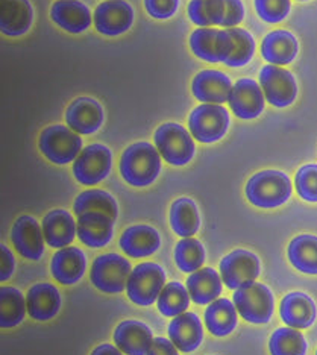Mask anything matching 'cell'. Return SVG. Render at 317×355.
Returning a JSON list of instances; mask_svg holds the SVG:
<instances>
[{
  "label": "cell",
  "mask_w": 317,
  "mask_h": 355,
  "mask_svg": "<svg viewBox=\"0 0 317 355\" xmlns=\"http://www.w3.org/2000/svg\"><path fill=\"white\" fill-rule=\"evenodd\" d=\"M29 316L38 322L53 319L61 309L60 290L51 282H38L32 286L26 295Z\"/></svg>",
  "instance_id": "obj_25"
},
{
  "label": "cell",
  "mask_w": 317,
  "mask_h": 355,
  "mask_svg": "<svg viewBox=\"0 0 317 355\" xmlns=\"http://www.w3.org/2000/svg\"><path fill=\"white\" fill-rule=\"evenodd\" d=\"M296 191L307 202H317V164L302 166L296 173Z\"/></svg>",
  "instance_id": "obj_40"
},
{
  "label": "cell",
  "mask_w": 317,
  "mask_h": 355,
  "mask_svg": "<svg viewBox=\"0 0 317 355\" xmlns=\"http://www.w3.org/2000/svg\"><path fill=\"white\" fill-rule=\"evenodd\" d=\"M175 263L184 273H193L205 263V249L196 239H182L175 248Z\"/></svg>",
  "instance_id": "obj_38"
},
{
  "label": "cell",
  "mask_w": 317,
  "mask_h": 355,
  "mask_svg": "<svg viewBox=\"0 0 317 355\" xmlns=\"http://www.w3.org/2000/svg\"><path fill=\"white\" fill-rule=\"evenodd\" d=\"M308 345L305 337L296 328H280L271 337L269 351L272 355H305Z\"/></svg>",
  "instance_id": "obj_37"
},
{
  "label": "cell",
  "mask_w": 317,
  "mask_h": 355,
  "mask_svg": "<svg viewBox=\"0 0 317 355\" xmlns=\"http://www.w3.org/2000/svg\"><path fill=\"white\" fill-rule=\"evenodd\" d=\"M170 227L180 237L189 239L200 228V216L196 202L190 198H180L170 207Z\"/></svg>",
  "instance_id": "obj_31"
},
{
  "label": "cell",
  "mask_w": 317,
  "mask_h": 355,
  "mask_svg": "<svg viewBox=\"0 0 317 355\" xmlns=\"http://www.w3.org/2000/svg\"><path fill=\"white\" fill-rule=\"evenodd\" d=\"M298 2H307V0H298Z\"/></svg>",
  "instance_id": "obj_47"
},
{
  "label": "cell",
  "mask_w": 317,
  "mask_h": 355,
  "mask_svg": "<svg viewBox=\"0 0 317 355\" xmlns=\"http://www.w3.org/2000/svg\"><path fill=\"white\" fill-rule=\"evenodd\" d=\"M187 12L196 26H223L226 17V0H191L189 8H187Z\"/></svg>",
  "instance_id": "obj_35"
},
{
  "label": "cell",
  "mask_w": 317,
  "mask_h": 355,
  "mask_svg": "<svg viewBox=\"0 0 317 355\" xmlns=\"http://www.w3.org/2000/svg\"><path fill=\"white\" fill-rule=\"evenodd\" d=\"M232 83L223 71L204 70L194 76L191 83L193 96L204 103L222 105L230 101Z\"/></svg>",
  "instance_id": "obj_17"
},
{
  "label": "cell",
  "mask_w": 317,
  "mask_h": 355,
  "mask_svg": "<svg viewBox=\"0 0 317 355\" xmlns=\"http://www.w3.org/2000/svg\"><path fill=\"white\" fill-rule=\"evenodd\" d=\"M230 128V112L222 105L204 103L191 111L189 129L194 140L204 144L222 140Z\"/></svg>",
  "instance_id": "obj_8"
},
{
  "label": "cell",
  "mask_w": 317,
  "mask_h": 355,
  "mask_svg": "<svg viewBox=\"0 0 317 355\" xmlns=\"http://www.w3.org/2000/svg\"><path fill=\"white\" fill-rule=\"evenodd\" d=\"M94 26L107 37H117L132 28L134 10L126 0H105L94 11Z\"/></svg>",
  "instance_id": "obj_13"
},
{
  "label": "cell",
  "mask_w": 317,
  "mask_h": 355,
  "mask_svg": "<svg viewBox=\"0 0 317 355\" xmlns=\"http://www.w3.org/2000/svg\"><path fill=\"white\" fill-rule=\"evenodd\" d=\"M105 112L102 105L92 98H78L73 101L66 111L67 126L83 135H90L99 131L103 125Z\"/></svg>",
  "instance_id": "obj_16"
},
{
  "label": "cell",
  "mask_w": 317,
  "mask_h": 355,
  "mask_svg": "<svg viewBox=\"0 0 317 355\" xmlns=\"http://www.w3.org/2000/svg\"><path fill=\"white\" fill-rule=\"evenodd\" d=\"M114 343L126 355H148L153 343L151 328L140 320H123L114 331Z\"/></svg>",
  "instance_id": "obj_18"
},
{
  "label": "cell",
  "mask_w": 317,
  "mask_h": 355,
  "mask_svg": "<svg viewBox=\"0 0 317 355\" xmlns=\"http://www.w3.org/2000/svg\"><path fill=\"white\" fill-rule=\"evenodd\" d=\"M169 338L181 352H194L204 340L202 322L194 313L185 311L169 324Z\"/></svg>",
  "instance_id": "obj_21"
},
{
  "label": "cell",
  "mask_w": 317,
  "mask_h": 355,
  "mask_svg": "<svg viewBox=\"0 0 317 355\" xmlns=\"http://www.w3.org/2000/svg\"><path fill=\"white\" fill-rule=\"evenodd\" d=\"M34 21L29 0H0V31L8 37H22Z\"/></svg>",
  "instance_id": "obj_23"
},
{
  "label": "cell",
  "mask_w": 317,
  "mask_h": 355,
  "mask_svg": "<svg viewBox=\"0 0 317 355\" xmlns=\"http://www.w3.org/2000/svg\"><path fill=\"white\" fill-rule=\"evenodd\" d=\"M316 355H317V352H316Z\"/></svg>",
  "instance_id": "obj_48"
},
{
  "label": "cell",
  "mask_w": 317,
  "mask_h": 355,
  "mask_svg": "<svg viewBox=\"0 0 317 355\" xmlns=\"http://www.w3.org/2000/svg\"><path fill=\"white\" fill-rule=\"evenodd\" d=\"M116 220L102 213H84L78 216V239L88 248H105L114 236Z\"/></svg>",
  "instance_id": "obj_22"
},
{
  "label": "cell",
  "mask_w": 317,
  "mask_h": 355,
  "mask_svg": "<svg viewBox=\"0 0 317 355\" xmlns=\"http://www.w3.org/2000/svg\"><path fill=\"white\" fill-rule=\"evenodd\" d=\"M180 349L176 348L175 343L166 337H155L148 355H180Z\"/></svg>",
  "instance_id": "obj_45"
},
{
  "label": "cell",
  "mask_w": 317,
  "mask_h": 355,
  "mask_svg": "<svg viewBox=\"0 0 317 355\" xmlns=\"http://www.w3.org/2000/svg\"><path fill=\"white\" fill-rule=\"evenodd\" d=\"M232 37L234 47L230 58L225 61L228 67H243L252 60L255 53V42L248 31L241 28H230L228 29Z\"/></svg>",
  "instance_id": "obj_39"
},
{
  "label": "cell",
  "mask_w": 317,
  "mask_h": 355,
  "mask_svg": "<svg viewBox=\"0 0 317 355\" xmlns=\"http://www.w3.org/2000/svg\"><path fill=\"white\" fill-rule=\"evenodd\" d=\"M144 8L151 17L166 20L176 14L180 0H144Z\"/></svg>",
  "instance_id": "obj_42"
},
{
  "label": "cell",
  "mask_w": 317,
  "mask_h": 355,
  "mask_svg": "<svg viewBox=\"0 0 317 355\" xmlns=\"http://www.w3.org/2000/svg\"><path fill=\"white\" fill-rule=\"evenodd\" d=\"M153 140L162 159L170 166H187L196 153L193 135L180 123L161 125L155 131Z\"/></svg>",
  "instance_id": "obj_4"
},
{
  "label": "cell",
  "mask_w": 317,
  "mask_h": 355,
  "mask_svg": "<svg viewBox=\"0 0 317 355\" xmlns=\"http://www.w3.org/2000/svg\"><path fill=\"white\" fill-rule=\"evenodd\" d=\"M42 227L46 243L55 249L67 248L78 234V225L66 209L49 211L44 216Z\"/></svg>",
  "instance_id": "obj_26"
},
{
  "label": "cell",
  "mask_w": 317,
  "mask_h": 355,
  "mask_svg": "<svg viewBox=\"0 0 317 355\" xmlns=\"http://www.w3.org/2000/svg\"><path fill=\"white\" fill-rule=\"evenodd\" d=\"M290 0H255V10L259 19L267 23H280L290 12Z\"/></svg>",
  "instance_id": "obj_41"
},
{
  "label": "cell",
  "mask_w": 317,
  "mask_h": 355,
  "mask_svg": "<svg viewBox=\"0 0 317 355\" xmlns=\"http://www.w3.org/2000/svg\"><path fill=\"white\" fill-rule=\"evenodd\" d=\"M280 314L284 324H287L290 328L307 329L314 324L317 309L310 296L295 292L284 297L280 306Z\"/></svg>",
  "instance_id": "obj_27"
},
{
  "label": "cell",
  "mask_w": 317,
  "mask_h": 355,
  "mask_svg": "<svg viewBox=\"0 0 317 355\" xmlns=\"http://www.w3.org/2000/svg\"><path fill=\"white\" fill-rule=\"evenodd\" d=\"M166 286V272L157 263H142L132 269L126 286L129 301L140 306H151Z\"/></svg>",
  "instance_id": "obj_7"
},
{
  "label": "cell",
  "mask_w": 317,
  "mask_h": 355,
  "mask_svg": "<svg viewBox=\"0 0 317 355\" xmlns=\"http://www.w3.org/2000/svg\"><path fill=\"white\" fill-rule=\"evenodd\" d=\"M190 293L181 282L173 281L164 286L158 297V311L166 318H176L185 313L190 305Z\"/></svg>",
  "instance_id": "obj_36"
},
{
  "label": "cell",
  "mask_w": 317,
  "mask_h": 355,
  "mask_svg": "<svg viewBox=\"0 0 317 355\" xmlns=\"http://www.w3.org/2000/svg\"><path fill=\"white\" fill-rule=\"evenodd\" d=\"M73 211H75L76 216L84 213H102L117 220L119 205L117 200L108 191L93 189L80 193L75 204H73Z\"/></svg>",
  "instance_id": "obj_34"
},
{
  "label": "cell",
  "mask_w": 317,
  "mask_h": 355,
  "mask_svg": "<svg viewBox=\"0 0 317 355\" xmlns=\"http://www.w3.org/2000/svg\"><path fill=\"white\" fill-rule=\"evenodd\" d=\"M11 241L23 258L31 261L42 260L44 254L43 227L32 216H22L14 222L11 230Z\"/></svg>",
  "instance_id": "obj_14"
},
{
  "label": "cell",
  "mask_w": 317,
  "mask_h": 355,
  "mask_svg": "<svg viewBox=\"0 0 317 355\" xmlns=\"http://www.w3.org/2000/svg\"><path fill=\"white\" fill-rule=\"evenodd\" d=\"M298 40L289 31H273L262 43L263 58L273 66H287L296 58Z\"/></svg>",
  "instance_id": "obj_29"
},
{
  "label": "cell",
  "mask_w": 317,
  "mask_h": 355,
  "mask_svg": "<svg viewBox=\"0 0 317 355\" xmlns=\"http://www.w3.org/2000/svg\"><path fill=\"white\" fill-rule=\"evenodd\" d=\"M259 85L263 88L267 102L276 108H286L296 101L298 84L289 70L269 64L262 69Z\"/></svg>",
  "instance_id": "obj_12"
},
{
  "label": "cell",
  "mask_w": 317,
  "mask_h": 355,
  "mask_svg": "<svg viewBox=\"0 0 317 355\" xmlns=\"http://www.w3.org/2000/svg\"><path fill=\"white\" fill-rule=\"evenodd\" d=\"M290 196V178L280 171L258 172L250 178L246 185L248 200L258 208H278L286 204Z\"/></svg>",
  "instance_id": "obj_2"
},
{
  "label": "cell",
  "mask_w": 317,
  "mask_h": 355,
  "mask_svg": "<svg viewBox=\"0 0 317 355\" xmlns=\"http://www.w3.org/2000/svg\"><path fill=\"white\" fill-rule=\"evenodd\" d=\"M245 19V6L241 0H226V17L223 21L225 28H237L239 23Z\"/></svg>",
  "instance_id": "obj_43"
},
{
  "label": "cell",
  "mask_w": 317,
  "mask_h": 355,
  "mask_svg": "<svg viewBox=\"0 0 317 355\" xmlns=\"http://www.w3.org/2000/svg\"><path fill=\"white\" fill-rule=\"evenodd\" d=\"M87 270V257L83 249L67 246L60 249L52 257L51 273L56 282L62 286H73L83 279Z\"/></svg>",
  "instance_id": "obj_19"
},
{
  "label": "cell",
  "mask_w": 317,
  "mask_h": 355,
  "mask_svg": "<svg viewBox=\"0 0 317 355\" xmlns=\"http://www.w3.org/2000/svg\"><path fill=\"white\" fill-rule=\"evenodd\" d=\"M234 42L228 31L199 28L190 35V49L199 60L207 62H223L232 53Z\"/></svg>",
  "instance_id": "obj_11"
},
{
  "label": "cell",
  "mask_w": 317,
  "mask_h": 355,
  "mask_svg": "<svg viewBox=\"0 0 317 355\" xmlns=\"http://www.w3.org/2000/svg\"><path fill=\"white\" fill-rule=\"evenodd\" d=\"M263 88L254 79L243 78L234 84L230 96V107L235 117L252 120L259 117L264 111Z\"/></svg>",
  "instance_id": "obj_15"
},
{
  "label": "cell",
  "mask_w": 317,
  "mask_h": 355,
  "mask_svg": "<svg viewBox=\"0 0 317 355\" xmlns=\"http://www.w3.org/2000/svg\"><path fill=\"white\" fill-rule=\"evenodd\" d=\"M112 153L103 144L94 143L83 149L73 161V175L83 185H96L102 182L111 172Z\"/></svg>",
  "instance_id": "obj_9"
},
{
  "label": "cell",
  "mask_w": 317,
  "mask_h": 355,
  "mask_svg": "<svg viewBox=\"0 0 317 355\" xmlns=\"http://www.w3.org/2000/svg\"><path fill=\"white\" fill-rule=\"evenodd\" d=\"M237 324V309L230 300H216L205 310V325L214 337L230 336Z\"/></svg>",
  "instance_id": "obj_30"
},
{
  "label": "cell",
  "mask_w": 317,
  "mask_h": 355,
  "mask_svg": "<svg viewBox=\"0 0 317 355\" xmlns=\"http://www.w3.org/2000/svg\"><path fill=\"white\" fill-rule=\"evenodd\" d=\"M234 305L249 324L264 325L272 319L275 300L269 287L254 281L235 290Z\"/></svg>",
  "instance_id": "obj_6"
},
{
  "label": "cell",
  "mask_w": 317,
  "mask_h": 355,
  "mask_svg": "<svg viewBox=\"0 0 317 355\" xmlns=\"http://www.w3.org/2000/svg\"><path fill=\"white\" fill-rule=\"evenodd\" d=\"M15 270V258L11 249L5 243L0 245V281L5 282L12 277Z\"/></svg>",
  "instance_id": "obj_44"
},
{
  "label": "cell",
  "mask_w": 317,
  "mask_h": 355,
  "mask_svg": "<svg viewBox=\"0 0 317 355\" xmlns=\"http://www.w3.org/2000/svg\"><path fill=\"white\" fill-rule=\"evenodd\" d=\"M131 272V263L123 255L103 254L94 258L90 270V281L99 292L117 295L126 290Z\"/></svg>",
  "instance_id": "obj_5"
},
{
  "label": "cell",
  "mask_w": 317,
  "mask_h": 355,
  "mask_svg": "<svg viewBox=\"0 0 317 355\" xmlns=\"http://www.w3.org/2000/svg\"><path fill=\"white\" fill-rule=\"evenodd\" d=\"M38 148L51 163L66 166L83 152V139L69 126L52 125L43 129Z\"/></svg>",
  "instance_id": "obj_3"
},
{
  "label": "cell",
  "mask_w": 317,
  "mask_h": 355,
  "mask_svg": "<svg viewBox=\"0 0 317 355\" xmlns=\"http://www.w3.org/2000/svg\"><path fill=\"white\" fill-rule=\"evenodd\" d=\"M51 19L56 26L69 34H80L93 23L88 6L79 0H56L52 5Z\"/></svg>",
  "instance_id": "obj_20"
},
{
  "label": "cell",
  "mask_w": 317,
  "mask_h": 355,
  "mask_svg": "<svg viewBox=\"0 0 317 355\" xmlns=\"http://www.w3.org/2000/svg\"><path fill=\"white\" fill-rule=\"evenodd\" d=\"M92 355H123V352H121L117 346L110 345V343H102L99 346H96Z\"/></svg>",
  "instance_id": "obj_46"
},
{
  "label": "cell",
  "mask_w": 317,
  "mask_h": 355,
  "mask_svg": "<svg viewBox=\"0 0 317 355\" xmlns=\"http://www.w3.org/2000/svg\"><path fill=\"white\" fill-rule=\"evenodd\" d=\"M222 277L213 268H202L187 279L191 301L198 305H209L222 295Z\"/></svg>",
  "instance_id": "obj_28"
},
{
  "label": "cell",
  "mask_w": 317,
  "mask_h": 355,
  "mask_svg": "<svg viewBox=\"0 0 317 355\" xmlns=\"http://www.w3.org/2000/svg\"><path fill=\"white\" fill-rule=\"evenodd\" d=\"M289 260L293 268L307 275H317V237L302 234L290 241Z\"/></svg>",
  "instance_id": "obj_32"
},
{
  "label": "cell",
  "mask_w": 317,
  "mask_h": 355,
  "mask_svg": "<svg viewBox=\"0 0 317 355\" xmlns=\"http://www.w3.org/2000/svg\"><path fill=\"white\" fill-rule=\"evenodd\" d=\"M120 249L131 258H144L155 254L161 246V237L149 225H134L123 231L119 240Z\"/></svg>",
  "instance_id": "obj_24"
},
{
  "label": "cell",
  "mask_w": 317,
  "mask_h": 355,
  "mask_svg": "<svg viewBox=\"0 0 317 355\" xmlns=\"http://www.w3.org/2000/svg\"><path fill=\"white\" fill-rule=\"evenodd\" d=\"M223 284L237 290L243 286L254 282L259 273H262V264L259 258L245 249H235L231 254H228L219 266Z\"/></svg>",
  "instance_id": "obj_10"
},
{
  "label": "cell",
  "mask_w": 317,
  "mask_h": 355,
  "mask_svg": "<svg viewBox=\"0 0 317 355\" xmlns=\"http://www.w3.org/2000/svg\"><path fill=\"white\" fill-rule=\"evenodd\" d=\"M161 172V153L148 141H138L126 148L120 158V175L132 187H148Z\"/></svg>",
  "instance_id": "obj_1"
},
{
  "label": "cell",
  "mask_w": 317,
  "mask_h": 355,
  "mask_svg": "<svg viewBox=\"0 0 317 355\" xmlns=\"http://www.w3.org/2000/svg\"><path fill=\"white\" fill-rule=\"evenodd\" d=\"M28 313L26 297L14 287L0 288V328L10 329L20 325Z\"/></svg>",
  "instance_id": "obj_33"
}]
</instances>
